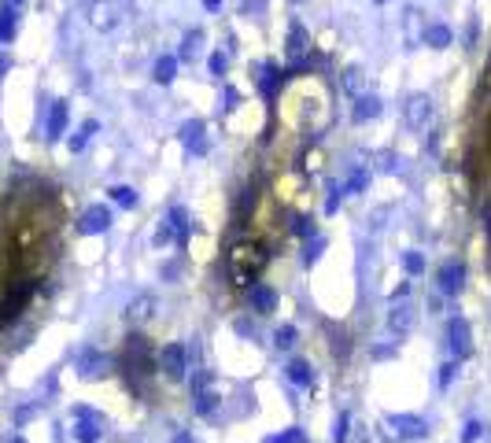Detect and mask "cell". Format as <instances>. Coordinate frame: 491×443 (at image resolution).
Returning <instances> with one entry per match:
<instances>
[{"instance_id":"obj_1","label":"cell","mask_w":491,"mask_h":443,"mask_svg":"<svg viewBox=\"0 0 491 443\" xmlns=\"http://www.w3.org/2000/svg\"><path fill=\"white\" fill-rule=\"evenodd\" d=\"M262 266H266V251L259 244H237L230 251V277L237 285H252Z\"/></svg>"},{"instance_id":"obj_2","label":"cell","mask_w":491,"mask_h":443,"mask_svg":"<svg viewBox=\"0 0 491 443\" xmlns=\"http://www.w3.org/2000/svg\"><path fill=\"white\" fill-rule=\"evenodd\" d=\"M159 366H163V373H166L170 381H185V373H188V347L166 344V347L159 351Z\"/></svg>"},{"instance_id":"obj_3","label":"cell","mask_w":491,"mask_h":443,"mask_svg":"<svg viewBox=\"0 0 491 443\" xmlns=\"http://www.w3.org/2000/svg\"><path fill=\"white\" fill-rule=\"evenodd\" d=\"M447 337H450V355L469 359V351H473V329H469V322L465 318H450L447 322Z\"/></svg>"},{"instance_id":"obj_4","label":"cell","mask_w":491,"mask_h":443,"mask_svg":"<svg viewBox=\"0 0 491 443\" xmlns=\"http://www.w3.org/2000/svg\"><path fill=\"white\" fill-rule=\"evenodd\" d=\"M403 119L410 129H425L428 119H432V100L425 97V92H414V97L403 104Z\"/></svg>"},{"instance_id":"obj_5","label":"cell","mask_w":491,"mask_h":443,"mask_svg":"<svg viewBox=\"0 0 491 443\" xmlns=\"http://www.w3.org/2000/svg\"><path fill=\"white\" fill-rule=\"evenodd\" d=\"M107 226H111V207H107V203H92V207L78 218V233H82V236L107 233Z\"/></svg>"},{"instance_id":"obj_6","label":"cell","mask_w":491,"mask_h":443,"mask_svg":"<svg viewBox=\"0 0 491 443\" xmlns=\"http://www.w3.org/2000/svg\"><path fill=\"white\" fill-rule=\"evenodd\" d=\"M388 425L395 429L399 439H425L428 436V425L421 417H414V414H388Z\"/></svg>"},{"instance_id":"obj_7","label":"cell","mask_w":491,"mask_h":443,"mask_svg":"<svg viewBox=\"0 0 491 443\" xmlns=\"http://www.w3.org/2000/svg\"><path fill=\"white\" fill-rule=\"evenodd\" d=\"M74 366H78V377L92 381V377H100L104 369H107V355H100L97 347H82L78 359H74Z\"/></svg>"},{"instance_id":"obj_8","label":"cell","mask_w":491,"mask_h":443,"mask_svg":"<svg viewBox=\"0 0 491 443\" xmlns=\"http://www.w3.org/2000/svg\"><path fill=\"white\" fill-rule=\"evenodd\" d=\"M67 119H70L67 100H55L52 111H48V122H45V137H48V141H60V137L67 133Z\"/></svg>"},{"instance_id":"obj_9","label":"cell","mask_w":491,"mask_h":443,"mask_svg":"<svg viewBox=\"0 0 491 443\" xmlns=\"http://www.w3.org/2000/svg\"><path fill=\"white\" fill-rule=\"evenodd\" d=\"M307 48H311V37H307V30L299 26V23H292V30H288V48H285V55L292 63H303L307 60Z\"/></svg>"},{"instance_id":"obj_10","label":"cell","mask_w":491,"mask_h":443,"mask_svg":"<svg viewBox=\"0 0 491 443\" xmlns=\"http://www.w3.org/2000/svg\"><path fill=\"white\" fill-rule=\"evenodd\" d=\"M462 285H465V266H462V263H447V266L440 270V292H443V295H458Z\"/></svg>"},{"instance_id":"obj_11","label":"cell","mask_w":491,"mask_h":443,"mask_svg":"<svg viewBox=\"0 0 491 443\" xmlns=\"http://www.w3.org/2000/svg\"><path fill=\"white\" fill-rule=\"evenodd\" d=\"M181 141H185V152H188V155L207 152V141H203V122H200V119H196V122H185V126H181Z\"/></svg>"},{"instance_id":"obj_12","label":"cell","mask_w":491,"mask_h":443,"mask_svg":"<svg viewBox=\"0 0 491 443\" xmlns=\"http://www.w3.org/2000/svg\"><path fill=\"white\" fill-rule=\"evenodd\" d=\"M248 300H252V307H255L259 314H274V310H277V292H274L270 285H252V288H248Z\"/></svg>"},{"instance_id":"obj_13","label":"cell","mask_w":491,"mask_h":443,"mask_svg":"<svg viewBox=\"0 0 491 443\" xmlns=\"http://www.w3.org/2000/svg\"><path fill=\"white\" fill-rule=\"evenodd\" d=\"M388 329L395 332V337H399V332H410V329H414V310L406 307V300L392 307V314H388Z\"/></svg>"},{"instance_id":"obj_14","label":"cell","mask_w":491,"mask_h":443,"mask_svg":"<svg viewBox=\"0 0 491 443\" xmlns=\"http://www.w3.org/2000/svg\"><path fill=\"white\" fill-rule=\"evenodd\" d=\"M381 111H384V100L377 97V92H373V97H358V104H355V122H369V119L381 115Z\"/></svg>"},{"instance_id":"obj_15","label":"cell","mask_w":491,"mask_h":443,"mask_svg":"<svg viewBox=\"0 0 491 443\" xmlns=\"http://www.w3.org/2000/svg\"><path fill=\"white\" fill-rule=\"evenodd\" d=\"M215 406H218V392H215V388H207V384L203 388H193V410L196 414L207 417V414H215Z\"/></svg>"},{"instance_id":"obj_16","label":"cell","mask_w":491,"mask_h":443,"mask_svg":"<svg viewBox=\"0 0 491 443\" xmlns=\"http://www.w3.org/2000/svg\"><path fill=\"white\" fill-rule=\"evenodd\" d=\"M74 421H78V429H74V436H78V443H97V439H100V414L74 417Z\"/></svg>"},{"instance_id":"obj_17","label":"cell","mask_w":491,"mask_h":443,"mask_svg":"<svg viewBox=\"0 0 491 443\" xmlns=\"http://www.w3.org/2000/svg\"><path fill=\"white\" fill-rule=\"evenodd\" d=\"M15 26H18V8L4 0V4H0V41H11Z\"/></svg>"},{"instance_id":"obj_18","label":"cell","mask_w":491,"mask_h":443,"mask_svg":"<svg viewBox=\"0 0 491 443\" xmlns=\"http://www.w3.org/2000/svg\"><path fill=\"white\" fill-rule=\"evenodd\" d=\"M152 78L159 82V85H170L178 78V55H163V60L156 63V70H152Z\"/></svg>"},{"instance_id":"obj_19","label":"cell","mask_w":491,"mask_h":443,"mask_svg":"<svg viewBox=\"0 0 491 443\" xmlns=\"http://www.w3.org/2000/svg\"><path fill=\"white\" fill-rule=\"evenodd\" d=\"M425 41H428L432 48H450L455 33H450V26H443V23H432V26L425 30Z\"/></svg>"},{"instance_id":"obj_20","label":"cell","mask_w":491,"mask_h":443,"mask_svg":"<svg viewBox=\"0 0 491 443\" xmlns=\"http://www.w3.org/2000/svg\"><path fill=\"white\" fill-rule=\"evenodd\" d=\"M252 78H259V85H262V92H266V97H274L277 85L285 82V74H277V67H259V74H252Z\"/></svg>"},{"instance_id":"obj_21","label":"cell","mask_w":491,"mask_h":443,"mask_svg":"<svg viewBox=\"0 0 491 443\" xmlns=\"http://www.w3.org/2000/svg\"><path fill=\"white\" fill-rule=\"evenodd\" d=\"M285 373H288V381L299 384V388H311V381H314V377H311V366H307L303 359H292V362L285 366Z\"/></svg>"},{"instance_id":"obj_22","label":"cell","mask_w":491,"mask_h":443,"mask_svg":"<svg viewBox=\"0 0 491 443\" xmlns=\"http://www.w3.org/2000/svg\"><path fill=\"white\" fill-rule=\"evenodd\" d=\"M97 119H89V122H82V129H78V133H74L70 141H67V148H70V152H85V144H89V137L92 133H97Z\"/></svg>"},{"instance_id":"obj_23","label":"cell","mask_w":491,"mask_h":443,"mask_svg":"<svg viewBox=\"0 0 491 443\" xmlns=\"http://www.w3.org/2000/svg\"><path fill=\"white\" fill-rule=\"evenodd\" d=\"M200 45H203V30H188V33H185V41H181V55H178V63H181V60H196Z\"/></svg>"},{"instance_id":"obj_24","label":"cell","mask_w":491,"mask_h":443,"mask_svg":"<svg viewBox=\"0 0 491 443\" xmlns=\"http://www.w3.org/2000/svg\"><path fill=\"white\" fill-rule=\"evenodd\" d=\"M107 196L115 199L122 211H134V207H137V192L129 189V185H115V189H107Z\"/></svg>"},{"instance_id":"obj_25","label":"cell","mask_w":491,"mask_h":443,"mask_svg":"<svg viewBox=\"0 0 491 443\" xmlns=\"http://www.w3.org/2000/svg\"><path fill=\"white\" fill-rule=\"evenodd\" d=\"M166 226L174 229V233H188V226H193V222H188V211H185V207H170V211H166Z\"/></svg>"},{"instance_id":"obj_26","label":"cell","mask_w":491,"mask_h":443,"mask_svg":"<svg viewBox=\"0 0 491 443\" xmlns=\"http://www.w3.org/2000/svg\"><path fill=\"white\" fill-rule=\"evenodd\" d=\"M152 307H156V300H152V295H141V300H137L134 307H129V318H134V322L152 318Z\"/></svg>"},{"instance_id":"obj_27","label":"cell","mask_w":491,"mask_h":443,"mask_svg":"<svg viewBox=\"0 0 491 443\" xmlns=\"http://www.w3.org/2000/svg\"><path fill=\"white\" fill-rule=\"evenodd\" d=\"M274 347H281V351L296 347V325H281V329L274 332Z\"/></svg>"},{"instance_id":"obj_28","label":"cell","mask_w":491,"mask_h":443,"mask_svg":"<svg viewBox=\"0 0 491 443\" xmlns=\"http://www.w3.org/2000/svg\"><path fill=\"white\" fill-rule=\"evenodd\" d=\"M366 185H369V174L366 170H355L347 181H344V192H351V196H358V192H362L366 189Z\"/></svg>"},{"instance_id":"obj_29","label":"cell","mask_w":491,"mask_h":443,"mask_svg":"<svg viewBox=\"0 0 491 443\" xmlns=\"http://www.w3.org/2000/svg\"><path fill=\"white\" fill-rule=\"evenodd\" d=\"M322 251H325V236H314L311 244H307V251H303V263H307V266H314L318 258H322Z\"/></svg>"},{"instance_id":"obj_30","label":"cell","mask_w":491,"mask_h":443,"mask_svg":"<svg viewBox=\"0 0 491 443\" xmlns=\"http://www.w3.org/2000/svg\"><path fill=\"white\" fill-rule=\"evenodd\" d=\"M347 432H351V417L347 414H336V421H333V443H344Z\"/></svg>"},{"instance_id":"obj_31","label":"cell","mask_w":491,"mask_h":443,"mask_svg":"<svg viewBox=\"0 0 491 443\" xmlns=\"http://www.w3.org/2000/svg\"><path fill=\"white\" fill-rule=\"evenodd\" d=\"M344 89L347 92H362V67H347L344 70Z\"/></svg>"},{"instance_id":"obj_32","label":"cell","mask_w":491,"mask_h":443,"mask_svg":"<svg viewBox=\"0 0 491 443\" xmlns=\"http://www.w3.org/2000/svg\"><path fill=\"white\" fill-rule=\"evenodd\" d=\"M373 163H377V170H381V174H395V170H399V166H395L399 159H395L392 152H377V155H373Z\"/></svg>"},{"instance_id":"obj_33","label":"cell","mask_w":491,"mask_h":443,"mask_svg":"<svg viewBox=\"0 0 491 443\" xmlns=\"http://www.w3.org/2000/svg\"><path fill=\"white\" fill-rule=\"evenodd\" d=\"M403 266H406V273H414V277H418V273L425 270V258H421L418 251H403Z\"/></svg>"},{"instance_id":"obj_34","label":"cell","mask_w":491,"mask_h":443,"mask_svg":"<svg viewBox=\"0 0 491 443\" xmlns=\"http://www.w3.org/2000/svg\"><path fill=\"white\" fill-rule=\"evenodd\" d=\"M237 100H240V92H237L233 85H225V89H222V97H218V111H233Z\"/></svg>"},{"instance_id":"obj_35","label":"cell","mask_w":491,"mask_h":443,"mask_svg":"<svg viewBox=\"0 0 491 443\" xmlns=\"http://www.w3.org/2000/svg\"><path fill=\"white\" fill-rule=\"evenodd\" d=\"M336 207H340V185H336V181H329V196H325V214H336Z\"/></svg>"},{"instance_id":"obj_36","label":"cell","mask_w":491,"mask_h":443,"mask_svg":"<svg viewBox=\"0 0 491 443\" xmlns=\"http://www.w3.org/2000/svg\"><path fill=\"white\" fill-rule=\"evenodd\" d=\"M266 443H303V432L288 429V432H281V436H266Z\"/></svg>"},{"instance_id":"obj_37","label":"cell","mask_w":491,"mask_h":443,"mask_svg":"<svg viewBox=\"0 0 491 443\" xmlns=\"http://www.w3.org/2000/svg\"><path fill=\"white\" fill-rule=\"evenodd\" d=\"M480 429H484L480 421H469L465 429H462V443H477V439H480Z\"/></svg>"},{"instance_id":"obj_38","label":"cell","mask_w":491,"mask_h":443,"mask_svg":"<svg viewBox=\"0 0 491 443\" xmlns=\"http://www.w3.org/2000/svg\"><path fill=\"white\" fill-rule=\"evenodd\" d=\"M225 63H230V60H225V52H215V55H211V63H207V67H211V74H215V78H222V74H225Z\"/></svg>"},{"instance_id":"obj_39","label":"cell","mask_w":491,"mask_h":443,"mask_svg":"<svg viewBox=\"0 0 491 443\" xmlns=\"http://www.w3.org/2000/svg\"><path fill=\"white\" fill-rule=\"evenodd\" d=\"M455 373H458V362H443V366H440V384L447 388L450 381H455Z\"/></svg>"},{"instance_id":"obj_40","label":"cell","mask_w":491,"mask_h":443,"mask_svg":"<svg viewBox=\"0 0 491 443\" xmlns=\"http://www.w3.org/2000/svg\"><path fill=\"white\" fill-rule=\"evenodd\" d=\"M296 233H299V236H311V233H314L311 218H299V222H296Z\"/></svg>"},{"instance_id":"obj_41","label":"cell","mask_w":491,"mask_h":443,"mask_svg":"<svg viewBox=\"0 0 491 443\" xmlns=\"http://www.w3.org/2000/svg\"><path fill=\"white\" fill-rule=\"evenodd\" d=\"M170 236H174V229H170L166 222H163V229L156 233V244H170Z\"/></svg>"},{"instance_id":"obj_42","label":"cell","mask_w":491,"mask_h":443,"mask_svg":"<svg viewBox=\"0 0 491 443\" xmlns=\"http://www.w3.org/2000/svg\"><path fill=\"white\" fill-rule=\"evenodd\" d=\"M406 295H410V281H403L399 288H395V292H392V300L399 303V300H406Z\"/></svg>"},{"instance_id":"obj_43","label":"cell","mask_w":491,"mask_h":443,"mask_svg":"<svg viewBox=\"0 0 491 443\" xmlns=\"http://www.w3.org/2000/svg\"><path fill=\"white\" fill-rule=\"evenodd\" d=\"M465 41H469V45L477 41V18H473V23H469V30H465Z\"/></svg>"},{"instance_id":"obj_44","label":"cell","mask_w":491,"mask_h":443,"mask_svg":"<svg viewBox=\"0 0 491 443\" xmlns=\"http://www.w3.org/2000/svg\"><path fill=\"white\" fill-rule=\"evenodd\" d=\"M373 359H392V347H373Z\"/></svg>"},{"instance_id":"obj_45","label":"cell","mask_w":491,"mask_h":443,"mask_svg":"<svg viewBox=\"0 0 491 443\" xmlns=\"http://www.w3.org/2000/svg\"><path fill=\"white\" fill-rule=\"evenodd\" d=\"M8 70H11V60H8V55H0V78H4Z\"/></svg>"},{"instance_id":"obj_46","label":"cell","mask_w":491,"mask_h":443,"mask_svg":"<svg viewBox=\"0 0 491 443\" xmlns=\"http://www.w3.org/2000/svg\"><path fill=\"white\" fill-rule=\"evenodd\" d=\"M203 8L207 11H222V0H203Z\"/></svg>"},{"instance_id":"obj_47","label":"cell","mask_w":491,"mask_h":443,"mask_svg":"<svg viewBox=\"0 0 491 443\" xmlns=\"http://www.w3.org/2000/svg\"><path fill=\"white\" fill-rule=\"evenodd\" d=\"M174 443H193V436H188V432H178V436H174Z\"/></svg>"},{"instance_id":"obj_48","label":"cell","mask_w":491,"mask_h":443,"mask_svg":"<svg viewBox=\"0 0 491 443\" xmlns=\"http://www.w3.org/2000/svg\"><path fill=\"white\" fill-rule=\"evenodd\" d=\"M8 4H15V8H18V4H23V0H8Z\"/></svg>"},{"instance_id":"obj_49","label":"cell","mask_w":491,"mask_h":443,"mask_svg":"<svg viewBox=\"0 0 491 443\" xmlns=\"http://www.w3.org/2000/svg\"><path fill=\"white\" fill-rule=\"evenodd\" d=\"M11 443H26V439H23V436H18V439H11Z\"/></svg>"},{"instance_id":"obj_50","label":"cell","mask_w":491,"mask_h":443,"mask_svg":"<svg viewBox=\"0 0 491 443\" xmlns=\"http://www.w3.org/2000/svg\"><path fill=\"white\" fill-rule=\"evenodd\" d=\"M373 4H384V0H373Z\"/></svg>"}]
</instances>
